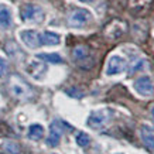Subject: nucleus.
<instances>
[{
    "instance_id": "9d476101",
    "label": "nucleus",
    "mask_w": 154,
    "mask_h": 154,
    "mask_svg": "<svg viewBox=\"0 0 154 154\" xmlns=\"http://www.w3.org/2000/svg\"><path fill=\"white\" fill-rule=\"evenodd\" d=\"M140 137L143 144L147 147L149 150L153 151L154 150V131L153 129L147 125H141L140 126Z\"/></svg>"
},
{
    "instance_id": "f257e3e1",
    "label": "nucleus",
    "mask_w": 154,
    "mask_h": 154,
    "mask_svg": "<svg viewBox=\"0 0 154 154\" xmlns=\"http://www.w3.org/2000/svg\"><path fill=\"white\" fill-rule=\"evenodd\" d=\"M110 116H112V112L107 110V109H99V110H95L89 115L88 117V125L91 129H95V130H99L107 125V122L110 120Z\"/></svg>"
},
{
    "instance_id": "6e6552de",
    "label": "nucleus",
    "mask_w": 154,
    "mask_h": 154,
    "mask_svg": "<svg viewBox=\"0 0 154 154\" xmlns=\"http://www.w3.org/2000/svg\"><path fill=\"white\" fill-rule=\"evenodd\" d=\"M11 94L16 96V98H28L30 95H31V89L28 86L26 82L17 78V76H14L13 79H11Z\"/></svg>"
},
{
    "instance_id": "a211bd4d",
    "label": "nucleus",
    "mask_w": 154,
    "mask_h": 154,
    "mask_svg": "<svg viewBox=\"0 0 154 154\" xmlns=\"http://www.w3.org/2000/svg\"><path fill=\"white\" fill-rule=\"evenodd\" d=\"M150 112H151V117H153V122H154V105L151 106V110H150Z\"/></svg>"
},
{
    "instance_id": "0eeeda50",
    "label": "nucleus",
    "mask_w": 154,
    "mask_h": 154,
    "mask_svg": "<svg viewBox=\"0 0 154 154\" xmlns=\"http://www.w3.org/2000/svg\"><path fill=\"white\" fill-rule=\"evenodd\" d=\"M20 40L23 41L26 47L31 48V50H35V48L41 45L40 34L35 30H23V31H20Z\"/></svg>"
},
{
    "instance_id": "6ab92c4d",
    "label": "nucleus",
    "mask_w": 154,
    "mask_h": 154,
    "mask_svg": "<svg viewBox=\"0 0 154 154\" xmlns=\"http://www.w3.org/2000/svg\"><path fill=\"white\" fill-rule=\"evenodd\" d=\"M79 2H82V3H91V2H94V0H79Z\"/></svg>"
},
{
    "instance_id": "39448f33",
    "label": "nucleus",
    "mask_w": 154,
    "mask_h": 154,
    "mask_svg": "<svg viewBox=\"0 0 154 154\" xmlns=\"http://www.w3.org/2000/svg\"><path fill=\"white\" fill-rule=\"evenodd\" d=\"M126 69V60L122 58L120 55H112L107 61L106 65V75L112 76V75L122 74Z\"/></svg>"
},
{
    "instance_id": "f03ea898",
    "label": "nucleus",
    "mask_w": 154,
    "mask_h": 154,
    "mask_svg": "<svg viewBox=\"0 0 154 154\" xmlns=\"http://www.w3.org/2000/svg\"><path fill=\"white\" fill-rule=\"evenodd\" d=\"M91 19H92V16H91V13H89L88 10L76 9L69 14V17H68V24L74 28H82L91 21Z\"/></svg>"
},
{
    "instance_id": "2eb2a0df",
    "label": "nucleus",
    "mask_w": 154,
    "mask_h": 154,
    "mask_svg": "<svg viewBox=\"0 0 154 154\" xmlns=\"http://www.w3.org/2000/svg\"><path fill=\"white\" fill-rule=\"evenodd\" d=\"M89 143H91V137L86 133L81 131V133L76 134V144L79 146V147H88Z\"/></svg>"
},
{
    "instance_id": "4468645a",
    "label": "nucleus",
    "mask_w": 154,
    "mask_h": 154,
    "mask_svg": "<svg viewBox=\"0 0 154 154\" xmlns=\"http://www.w3.org/2000/svg\"><path fill=\"white\" fill-rule=\"evenodd\" d=\"M37 58L45 61V62H51V64H62L64 62V60L58 54H38Z\"/></svg>"
},
{
    "instance_id": "f8f14e48",
    "label": "nucleus",
    "mask_w": 154,
    "mask_h": 154,
    "mask_svg": "<svg viewBox=\"0 0 154 154\" xmlns=\"http://www.w3.org/2000/svg\"><path fill=\"white\" fill-rule=\"evenodd\" d=\"M11 26V10L6 5H0V27L9 28Z\"/></svg>"
},
{
    "instance_id": "dca6fc26",
    "label": "nucleus",
    "mask_w": 154,
    "mask_h": 154,
    "mask_svg": "<svg viewBox=\"0 0 154 154\" xmlns=\"http://www.w3.org/2000/svg\"><path fill=\"white\" fill-rule=\"evenodd\" d=\"M86 55H88V50H86L85 47H82V45H81V47H76L74 50V58L75 60H84Z\"/></svg>"
},
{
    "instance_id": "1a4fd4ad",
    "label": "nucleus",
    "mask_w": 154,
    "mask_h": 154,
    "mask_svg": "<svg viewBox=\"0 0 154 154\" xmlns=\"http://www.w3.org/2000/svg\"><path fill=\"white\" fill-rule=\"evenodd\" d=\"M27 72L31 78L41 81L47 74V66H45V64H42L40 61H31L27 65Z\"/></svg>"
},
{
    "instance_id": "7ed1b4c3",
    "label": "nucleus",
    "mask_w": 154,
    "mask_h": 154,
    "mask_svg": "<svg viewBox=\"0 0 154 154\" xmlns=\"http://www.w3.org/2000/svg\"><path fill=\"white\" fill-rule=\"evenodd\" d=\"M21 19L24 21H33V23H40L44 19L42 9L35 5H24L21 9Z\"/></svg>"
},
{
    "instance_id": "f3484780",
    "label": "nucleus",
    "mask_w": 154,
    "mask_h": 154,
    "mask_svg": "<svg viewBox=\"0 0 154 154\" xmlns=\"http://www.w3.org/2000/svg\"><path fill=\"white\" fill-rule=\"evenodd\" d=\"M7 61L3 58V57H0V78H3L6 74H7Z\"/></svg>"
},
{
    "instance_id": "423d86ee",
    "label": "nucleus",
    "mask_w": 154,
    "mask_h": 154,
    "mask_svg": "<svg viewBox=\"0 0 154 154\" xmlns=\"http://www.w3.org/2000/svg\"><path fill=\"white\" fill-rule=\"evenodd\" d=\"M64 129H62V123L60 120H54L50 126V134L47 137V146L48 147H57L60 144L61 137H62Z\"/></svg>"
},
{
    "instance_id": "9b49d317",
    "label": "nucleus",
    "mask_w": 154,
    "mask_h": 154,
    "mask_svg": "<svg viewBox=\"0 0 154 154\" xmlns=\"http://www.w3.org/2000/svg\"><path fill=\"white\" fill-rule=\"evenodd\" d=\"M40 41L41 45H58L61 42V37L51 31H44L42 34H40Z\"/></svg>"
},
{
    "instance_id": "20e7f679",
    "label": "nucleus",
    "mask_w": 154,
    "mask_h": 154,
    "mask_svg": "<svg viewBox=\"0 0 154 154\" xmlns=\"http://www.w3.org/2000/svg\"><path fill=\"white\" fill-rule=\"evenodd\" d=\"M133 88H134V91L139 95L146 96V98H149V96H151V95L154 94L153 81H151V78H150V76H147V75L140 76L139 79H136L134 84H133Z\"/></svg>"
},
{
    "instance_id": "ddd939ff",
    "label": "nucleus",
    "mask_w": 154,
    "mask_h": 154,
    "mask_svg": "<svg viewBox=\"0 0 154 154\" xmlns=\"http://www.w3.org/2000/svg\"><path fill=\"white\" fill-rule=\"evenodd\" d=\"M42 136H44V127L41 125H38V123H34L31 126L28 127V133H27V137L30 140L33 141H38L42 139Z\"/></svg>"
}]
</instances>
